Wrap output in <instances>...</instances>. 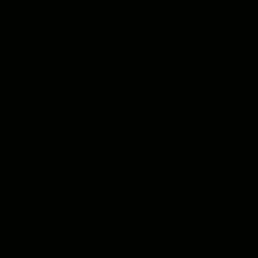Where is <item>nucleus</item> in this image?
Returning a JSON list of instances; mask_svg holds the SVG:
<instances>
[]
</instances>
